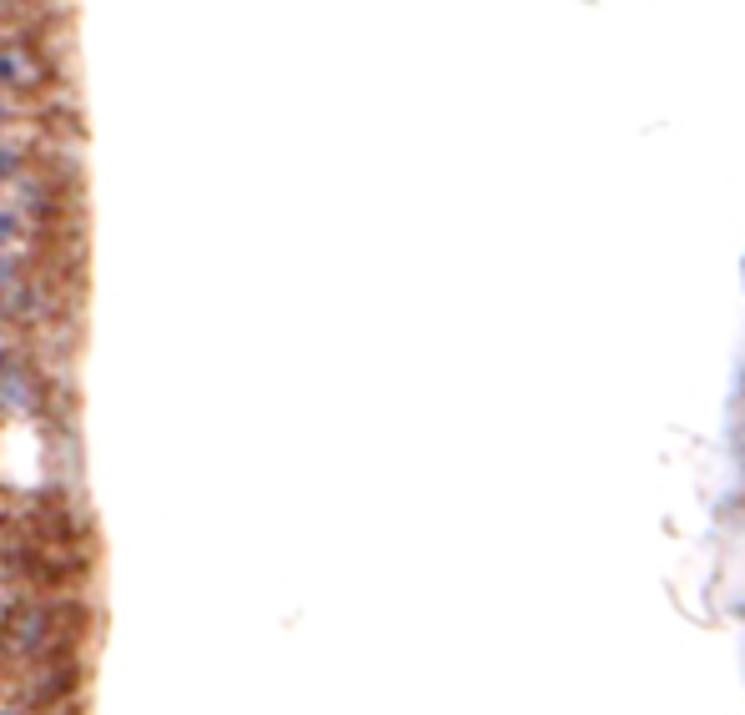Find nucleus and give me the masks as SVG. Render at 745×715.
Listing matches in <instances>:
<instances>
[{
  "mask_svg": "<svg viewBox=\"0 0 745 715\" xmlns=\"http://www.w3.org/2000/svg\"><path fill=\"white\" fill-rule=\"evenodd\" d=\"M0 715H15V711H0Z\"/></svg>",
  "mask_w": 745,
  "mask_h": 715,
  "instance_id": "nucleus-1",
  "label": "nucleus"
}]
</instances>
